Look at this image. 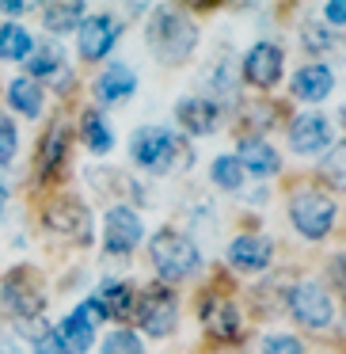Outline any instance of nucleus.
Segmentation results:
<instances>
[{"instance_id": "obj_11", "label": "nucleus", "mask_w": 346, "mask_h": 354, "mask_svg": "<svg viewBox=\"0 0 346 354\" xmlns=\"http://www.w3.org/2000/svg\"><path fill=\"white\" fill-rule=\"evenodd\" d=\"M118 39V24L110 16H88L84 24L77 27V54L84 62H99V57L110 54Z\"/></svg>"}, {"instance_id": "obj_38", "label": "nucleus", "mask_w": 346, "mask_h": 354, "mask_svg": "<svg viewBox=\"0 0 346 354\" xmlns=\"http://www.w3.org/2000/svg\"><path fill=\"white\" fill-rule=\"evenodd\" d=\"M4 206H8V187L0 183V214H4Z\"/></svg>"}, {"instance_id": "obj_16", "label": "nucleus", "mask_w": 346, "mask_h": 354, "mask_svg": "<svg viewBox=\"0 0 346 354\" xmlns=\"http://www.w3.org/2000/svg\"><path fill=\"white\" fill-rule=\"evenodd\" d=\"M202 324L213 339H236L240 335V308L229 297L202 301Z\"/></svg>"}, {"instance_id": "obj_24", "label": "nucleus", "mask_w": 346, "mask_h": 354, "mask_svg": "<svg viewBox=\"0 0 346 354\" xmlns=\"http://www.w3.org/2000/svg\"><path fill=\"white\" fill-rule=\"evenodd\" d=\"M80 133H84V145L92 149V153H110V149H115V130H110V122L99 111H88Z\"/></svg>"}, {"instance_id": "obj_4", "label": "nucleus", "mask_w": 346, "mask_h": 354, "mask_svg": "<svg viewBox=\"0 0 346 354\" xmlns=\"http://www.w3.org/2000/svg\"><path fill=\"white\" fill-rule=\"evenodd\" d=\"M335 198L323 191H312V187H305V191H297L289 198V221L293 229L300 232L305 240H323L331 229H335Z\"/></svg>"}, {"instance_id": "obj_10", "label": "nucleus", "mask_w": 346, "mask_h": 354, "mask_svg": "<svg viewBox=\"0 0 346 354\" xmlns=\"http://www.w3.org/2000/svg\"><path fill=\"white\" fill-rule=\"evenodd\" d=\"M285 73V54L278 42H259L244 57V80L255 88H274Z\"/></svg>"}, {"instance_id": "obj_31", "label": "nucleus", "mask_w": 346, "mask_h": 354, "mask_svg": "<svg viewBox=\"0 0 346 354\" xmlns=\"http://www.w3.org/2000/svg\"><path fill=\"white\" fill-rule=\"evenodd\" d=\"M331 46H335V39H331L323 27H316V24L305 27V50H312V54H323V50H331Z\"/></svg>"}, {"instance_id": "obj_19", "label": "nucleus", "mask_w": 346, "mask_h": 354, "mask_svg": "<svg viewBox=\"0 0 346 354\" xmlns=\"http://www.w3.org/2000/svg\"><path fill=\"white\" fill-rule=\"evenodd\" d=\"M95 301L103 305V313H107L110 320H130V316H133V305H137V290H133L130 282H118V278H110V282L99 286Z\"/></svg>"}, {"instance_id": "obj_27", "label": "nucleus", "mask_w": 346, "mask_h": 354, "mask_svg": "<svg viewBox=\"0 0 346 354\" xmlns=\"http://www.w3.org/2000/svg\"><path fill=\"white\" fill-rule=\"evenodd\" d=\"M320 171H323V179H327V183H335L338 191H346V141L331 145V153L323 156Z\"/></svg>"}, {"instance_id": "obj_3", "label": "nucleus", "mask_w": 346, "mask_h": 354, "mask_svg": "<svg viewBox=\"0 0 346 354\" xmlns=\"http://www.w3.org/2000/svg\"><path fill=\"white\" fill-rule=\"evenodd\" d=\"M148 255H153V267H156V274L164 278V286H168V282H183V278H191L194 270L202 267L198 244H194L186 232H175V229H160V232H156L153 244H148Z\"/></svg>"}, {"instance_id": "obj_26", "label": "nucleus", "mask_w": 346, "mask_h": 354, "mask_svg": "<svg viewBox=\"0 0 346 354\" xmlns=\"http://www.w3.org/2000/svg\"><path fill=\"white\" fill-rule=\"evenodd\" d=\"M209 171H213V183L221 187V191H240V187H244V168H240L236 156H217Z\"/></svg>"}, {"instance_id": "obj_13", "label": "nucleus", "mask_w": 346, "mask_h": 354, "mask_svg": "<svg viewBox=\"0 0 346 354\" xmlns=\"http://www.w3.org/2000/svg\"><path fill=\"white\" fill-rule=\"evenodd\" d=\"M175 118H179V126H183L186 133H194V138H206V133H213L217 126H221V107H217L213 100L186 95V100H179Z\"/></svg>"}, {"instance_id": "obj_28", "label": "nucleus", "mask_w": 346, "mask_h": 354, "mask_svg": "<svg viewBox=\"0 0 346 354\" xmlns=\"http://www.w3.org/2000/svg\"><path fill=\"white\" fill-rule=\"evenodd\" d=\"M103 354H145V346H141V335L118 328V331H110V335L103 339Z\"/></svg>"}, {"instance_id": "obj_5", "label": "nucleus", "mask_w": 346, "mask_h": 354, "mask_svg": "<svg viewBox=\"0 0 346 354\" xmlns=\"http://www.w3.org/2000/svg\"><path fill=\"white\" fill-rule=\"evenodd\" d=\"M133 320L141 324V331L153 339H164L175 331V320H179V301L171 293V286L156 282L148 290L137 293V305H133Z\"/></svg>"}, {"instance_id": "obj_17", "label": "nucleus", "mask_w": 346, "mask_h": 354, "mask_svg": "<svg viewBox=\"0 0 346 354\" xmlns=\"http://www.w3.org/2000/svg\"><path fill=\"white\" fill-rule=\"evenodd\" d=\"M331 88H335V73L327 65H305L293 73V95L305 103H320L323 95H331Z\"/></svg>"}, {"instance_id": "obj_35", "label": "nucleus", "mask_w": 346, "mask_h": 354, "mask_svg": "<svg viewBox=\"0 0 346 354\" xmlns=\"http://www.w3.org/2000/svg\"><path fill=\"white\" fill-rule=\"evenodd\" d=\"M323 19L327 24H346V0H327L323 4Z\"/></svg>"}, {"instance_id": "obj_12", "label": "nucleus", "mask_w": 346, "mask_h": 354, "mask_svg": "<svg viewBox=\"0 0 346 354\" xmlns=\"http://www.w3.org/2000/svg\"><path fill=\"white\" fill-rule=\"evenodd\" d=\"M289 145H293V153H300V156L323 153V149L331 145V122H327V115H316V111L297 115V118H293V126H289Z\"/></svg>"}, {"instance_id": "obj_18", "label": "nucleus", "mask_w": 346, "mask_h": 354, "mask_svg": "<svg viewBox=\"0 0 346 354\" xmlns=\"http://www.w3.org/2000/svg\"><path fill=\"white\" fill-rule=\"evenodd\" d=\"M137 92V77H133L130 65H110L103 69V77L95 80V100L99 103H122Z\"/></svg>"}, {"instance_id": "obj_25", "label": "nucleus", "mask_w": 346, "mask_h": 354, "mask_svg": "<svg viewBox=\"0 0 346 354\" xmlns=\"http://www.w3.org/2000/svg\"><path fill=\"white\" fill-rule=\"evenodd\" d=\"M27 73H31L35 84H39L42 77L61 73V46H57V42H42V46H35L31 57H27Z\"/></svg>"}, {"instance_id": "obj_22", "label": "nucleus", "mask_w": 346, "mask_h": 354, "mask_svg": "<svg viewBox=\"0 0 346 354\" xmlns=\"http://www.w3.org/2000/svg\"><path fill=\"white\" fill-rule=\"evenodd\" d=\"M31 50H35V39L19 24L0 27V62H27Z\"/></svg>"}, {"instance_id": "obj_2", "label": "nucleus", "mask_w": 346, "mask_h": 354, "mask_svg": "<svg viewBox=\"0 0 346 354\" xmlns=\"http://www.w3.org/2000/svg\"><path fill=\"white\" fill-rule=\"evenodd\" d=\"M130 156L137 168L153 171V176H168L171 168H179L175 160H191V149L164 126H141L130 141Z\"/></svg>"}, {"instance_id": "obj_8", "label": "nucleus", "mask_w": 346, "mask_h": 354, "mask_svg": "<svg viewBox=\"0 0 346 354\" xmlns=\"http://www.w3.org/2000/svg\"><path fill=\"white\" fill-rule=\"evenodd\" d=\"M42 225H46L50 236H61V240H80V244H88V236H92V214H88V206L77 198H61V202H54V206H46Z\"/></svg>"}, {"instance_id": "obj_20", "label": "nucleus", "mask_w": 346, "mask_h": 354, "mask_svg": "<svg viewBox=\"0 0 346 354\" xmlns=\"http://www.w3.org/2000/svg\"><path fill=\"white\" fill-rule=\"evenodd\" d=\"M8 103H12V107H16L23 118H39L46 95H42V88L35 84L31 77H16V80L8 84Z\"/></svg>"}, {"instance_id": "obj_39", "label": "nucleus", "mask_w": 346, "mask_h": 354, "mask_svg": "<svg viewBox=\"0 0 346 354\" xmlns=\"http://www.w3.org/2000/svg\"><path fill=\"white\" fill-rule=\"evenodd\" d=\"M343 122H346V107H343Z\"/></svg>"}, {"instance_id": "obj_34", "label": "nucleus", "mask_w": 346, "mask_h": 354, "mask_svg": "<svg viewBox=\"0 0 346 354\" xmlns=\"http://www.w3.org/2000/svg\"><path fill=\"white\" fill-rule=\"evenodd\" d=\"M331 282L338 286V293L346 297V252L335 255V263H331Z\"/></svg>"}, {"instance_id": "obj_23", "label": "nucleus", "mask_w": 346, "mask_h": 354, "mask_svg": "<svg viewBox=\"0 0 346 354\" xmlns=\"http://www.w3.org/2000/svg\"><path fill=\"white\" fill-rule=\"evenodd\" d=\"M57 335H61V343H65V351H69V354H88V346H92V339H95V328L84 320V316L69 313V316H65V324L57 328Z\"/></svg>"}, {"instance_id": "obj_36", "label": "nucleus", "mask_w": 346, "mask_h": 354, "mask_svg": "<svg viewBox=\"0 0 346 354\" xmlns=\"http://www.w3.org/2000/svg\"><path fill=\"white\" fill-rule=\"evenodd\" d=\"M0 354H23V346H19V339H16V335L0 331Z\"/></svg>"}, {"instance_id": "obj_30", "label": "nucleus", "mask_w": 346, "mask_h": 354, "mask_svg": "<svg viewBox=\"0 0 346 354\" xmlns=\"http://www.w3.org/2000/svg\"><path fill=\"white\" fill-rule=\"evenodd\" d=\"M16 145H19V133L12 126L8 115H0V164H8L16 156Z\"/></svg>"}, {"instance_id": "obj_9", "label": "nucleus", "mask_w": 346, "mask_h": 354, "mask_svg": "<svg viewBox=\"0 0 346 354\" xmlns=\"http://www.w3.org/2000/svg\"><path fill=\"white\" fill-rule=\"evenodd\" d=\"M145 236V225H141L137 209L130 206H110L107 217H103V248L110 255H130L133 248Z\"/></svg>"}, {"instance_id": "obj_15", "label": "nucleus", "mask_w": 346, "mask_h": 354, "mask_svg": "<svg viewBox=\"0 0 346 354\" xmlns=\"http://www.w3.org/2000/svg\"><path fill=\"white\" fill-rule=\"evenodd\" d=\"M236 160H240V168H244V171H251V176H259V179H270V176L282 171V156H278L274 145L262 141V138H244V141H240Z\"/></svg>"}, {"instance_id": "obj_7", "label": "nucleus", "mask_w": 346, "mask_h": 354, "mask_svg": "<svg viewBox=\"0 0 346 354\" xmlns=\"http://www.w3.org/2000/svg\"><path fill=\"white\" fill-rule=\"evenodd\" d=\"M31 270H12L0 286V301L8 308V316H16L19 324H35L42 320V308H46V297H42L39 286H27Z\"/></svg>"}, {"instance_id": "obj_6", "label": "nucleus", "mask_w": 346, "mask_h": 354, "mask_svg": "<svg viewBox=\"0 0 346 354\" xmlns=\"http://www.w3.org/2000/svg\"><path fill=\"white\" fill-rule=\"evenodd\" d=\"M289 313L300 328H312V331H323L331 320H335V305H331V293L323 290L320 282H297L289 293Z\"/></svg>"}, {"instance_id": "obj_14", "label": "nucleus", "mask_w": 346, "mask_h": 354, "mask_svg": "<svg viewBox=\"0 0 346 354\" xmlns=\"http://www.w3.org/2000/svg\"><path fill=\"white\" fill-rule=\"evenodd\" d=\"M270 255H274V244L267 236H255V232H244L229 244V263L236 270H267L270 267Z\"/></svg>"}, {"instance_id": "obj_21", "label": "nucleus", "mask_w": 346, "mask_h": 354, "mask_svg": "<svg viewBox=\"0 0 346 354\" xmlns=\"http://www.w3.org/2000/svg\"><path fill=\"white\" fill-rule=\"evenodd\" d=\"M42 24H46V31H54V35L77 31V27L84 24V4H77V0H65V4H46Z\"/></svg>"}, {"instance_id": "obj_37", "label": "nucleus", "mask_w": 346, "mask_h": 354, "mask_svg": "<svg viewBox=\"0 0 346 354\" xmlns=\"http://www.w3.org/2000/svg\"><path fill=\"white\" fill-rule=\"evenodd\" d=\"M0 12H8V16H23V4H0Z\"/></svg>"}, {"instance_id": "obj_29", "label": "nucleus", "mask_w": 346, "mask_h": 354, "mask_svg": "<svg viewBox=\"0 0 346 354\" xmlns=\"http://www.w3.org/2000/svg\"><path fill=\"white\" fill-rule=\"evenodd\" d=\"M262 354H305V343L297 335H267L262 339Z\"/></svg>"}, {"instance_id": "obj_1", "label": "nucleus", "mask_w": 346, "mask_h": 354, "mask_svg": "<svg viewBox=\"0 0 346 354\" xmlns=\"http://www.w3.org/2000/svg\"><path fill=\"white\" fill-rule=\"evenodd\" d=\"M198 46V27L179 8H156L148 24V50L164 65H183Z\"/></svg>"}, {"instance_id": "obj_33", "label": "nucleus", "mask_w": 346, "mask_h": 354, "mask_svg": "<svg viewBox=\"0 0 346 354\" xmlns=\"http://www.w3.org/2000/svg\"><path fill=\"white\" fill-rule=\"evenodd\" d=\"M35 354H69V351H65L61 335H57V331L50 328V331H42V335L35 339Z\"/></svg>"}, {"instance_id": "obj_32", "label": "nucleus", "mask_w": 346, "mask_h": 354, "mask_svg": "<svg viewBox=\"0 0 346 354\" xmlns=\"http://www.w3.org/2000/svg\"><path fill=\"white\" fill-rule=\"evenodd\" d=\"M61 145H65V130L57 126L54 138L42 145V164H46V168H57V160H61Z\"/></svg>"}]
</instances>
